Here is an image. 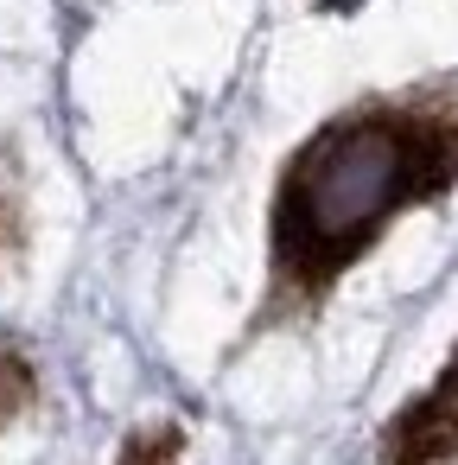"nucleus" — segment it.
Wrapping results in <instances>:
<instances>
[{"mask_svg":"<svg viewBox=\"0 0 458 465\" xmlns=\"http://www.w3.org/2000/svg\"><path fill=\"white\" fill-rule=\"evenodd\" d=\"M458 179V109L439 96L375 103L325 122L274 198V306L318 300L395 211Z\"/></svg>","mask_w":458,"mask_h":465,"instance_id":"f257e3e1","label":"nucleus"},{"mask_svg":"<svg viewBox=\"0 0 458 465\" xmlns=\"http://www.w3.org/2000/svg\"><path fill=\"white\" fill-rule=\"evenodd\" d=\"M445 459H458V357L420 401H407L388 420L382 440V465H445Z\"/></svg>","mask_w":458,"mask_h":465,"instance_id":"f03ea898","label":"nucleus"},{"mask_svg":"<svg viewBox=\"0 0 458 465\" xmlns=\"http://www.w3.org/2000/svg\"><path fill=\"white\" fill-rule=\"evenodd\" d=\"M179 452H185V433H179L172 420H160V427L128 433V446H122L115 465H179Z\"/></svg>","mask_w":458,"mask_h":465,"instance_id":"7ed1b4c3","label":"nucleus"},{"mask_svg":"<svg viewBox=\"0 0 458 465\" xmlns=\"http://www.w3.org/2000/svg\"><path fill=\"white\" fill-rule=\"evenodd\" d=\"M33 370L20 363V357H7V351H0V427H7V420H20L26 408H33Z\"/></svg>","mask_w":458,"mask_h":465,"instance_id":"20e7f679","label":"nucleus"},{"mask_svg":"<svg viewBox=\"0 0 458 465\" xmlns=\"http://www.w3.org/2000/svg\"><path fill=\"white\" fill-rule=\"evenodd\" d=\"M14 249V179L0 173V255Z\"/></svg>","mask_w":458,"mask_h":465,"instance_id":"39448f33","label":"nucleus"},{"mask_svg":"<svg viewBox=\"0 0 458 465\" xmlns=\"http://www.w3.org/2000/svg\"><path fill=\"white\" fill-rule=\"evenodd\" d=\"M325 7H331V14H350V7H363V0H325Z\"/></svg>","mask_w":458,"mask_h":465,"instance_id":"423d86ee","label":"nucleus"}]
</instances>
